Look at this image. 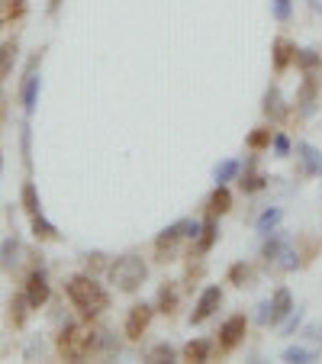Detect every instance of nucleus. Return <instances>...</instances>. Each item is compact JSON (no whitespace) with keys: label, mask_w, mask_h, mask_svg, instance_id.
Returning a JSON list of instances; mask_svg holds the SVG:
<instances>
[{"label":"nucleus","mask_w":322,"mask_h":364,"mask_svg":"<svg viewBox=\"0 0 322 364\" xmlns=\"http://www.w3.org/2000/svg\"><path fill=\"white\" fill-rule=\"evenodd\" d=\"M26 16V0H0V26Z\"/></svg>","instance_id":"c9c22d12"},{"label":"nucleus","mask_w":322,"mask_h":364,"mask_svg":"<svg viewBox=\"0 0 322 364\" xmlns=\"http://www.w3.org/2000/svg\"><path fill=\"white\" fill-rule=\"evenodd\" d=\"M226 306V287L222 284H203L197 290V300H193V309L187 323L190 326H206L213 316H220V309Z\"/></svg>","instance_id":"423d86ee"},{"label":"nucleus","mask_w":322,"mask_h":364,"mask_svg":"<svg viewBox=\"0 0 322 364\" xmlns=\"http://www.w3.org/2000/svg\"><path fill=\"white\" fill-rule=\"evenodd\" d=\"M294 248H296V255H300V268H309V264L319 258V239H316L313 232H300V235H296Z\"/></svg>","instance_id":"bb28decb"},{"label":"nucleus","mask_w":322,"mask_h":364,"mask_svg":"<svg viewBox=\"0 0 322 364\" xmlns=\"http://www.w3.org/2000/svg\"><path fill=\"white\" fill-rule=\"evenodd\" d=\"M65 296H68V303L77 309L81 319H100V316H107V309L113 306V294L100 284V277L87 274V271L71 274L68 281H65Z\"/></svg>","instance_id":"f257e3e1"},{"label":"nucleus","mask_w":322,"mask_h":364,"mask_svg":"<svg viewBox=\"0 0 322 364\" xmlns=\"http://www.w3.org/2000/svg\"><path fill=\"white\" fill-rule=\"evenodd\" d=\"M29 229H33V239H36V242H58V239H62L58 226H55L52 220H48L45 213L29 216Z\"/></svg>","instance_id":"a878e982"},{"label":"nucleus","mask_w":322,"mask_h":364,"mask_svg":"<svg viewBox=\"0 0 322 364\" xmlns=\"http://www.w3.org/2000/svg\"><path fill=\"white\" fill-rule=\"evenodd\" d=\"M267 300H271V329H281V323L296 309L294 294H290V287L277 284V287L271 290V296H267Z\"/></svg>","instance_id":"6ab92c4d"},{"label":"nucleus","mask_w":322,"mask_h":364,"mask_svg":"<svg viewBox=\"0 0 322 364\" xmlns=\"http://www.w3.org/2000/svg\"><path fill=\"white\" fill-rule=\"evenodd\" d=\"M97 319H84V323H65L55 336V351L62 361H87L97 358V338H100V326Z\"/></svg>","instance_id":"f03ea898"},{"label":"nucleus","mask_w":322,"mask_h":364,"mask_svg":"<svg viewBox=\"0 0 322 364\" xmlns=\"http://www.w3.org/2000/svg\"><path fill=\"white\" fill-rule=\"evenodd\" d=\"M206 255H187L184 262V274H181V287H184V294H193V290L203 287L206 281Z\"/></svg>","instance_id":"412c9836"},{"label":"nucleus","mask_w":322,"mask_h":364,"mask_svg":"<svg viewBox=\"0 0 322 364\" xmlns=\"http://www.w3.org/2000/svg\"><path fill=\"white\" fill-rule=\"evenodd\" d=\"M23 242L16 239V235H10L4 245H0V268L4 271H14V268H20V262H23Z\"/></svg>","instance_id":"c85d7f7f"},{"label":"nucleus","mask_w":322,"mask_h":364,"mask_svg":"<svg viewBox=\"0 0 322 364\" xmlns=\"http://www.w3.org/2000/svg\"><path fill=\"white\" fill-rule=\"evenodd\" d=\"M39 65H42V52L39 55L29 58L26 71H23V84H20V103L26 117L36 113V103H39V90H42V75H39Z\"/></svg>","instance_id":"9b49d317"},{"label":"nucleus","mask_w":322,"mask_h":364,"mask_svg":"<svg viewBox=\"0 0 322 364\" xmlns=\"http://www.w3.org/2000/svg\"><path fill=\"white\" fill-rule=\"evenodd\" d=\"M145 361L149 364H174V361H181V348H174L171 342H155L149 351H145Z\"/></svg>","instance_id":"7c9ffc66"},{"label":"nucleus","mask_w":322,"mask_h":364,"mask_svg":"<svg viewBox=\"0 0 322 364\" xmlns=\"http://www.w3.org/2000/svg\"><path fill=\"white\" fill-rule=\"evenodd\" d=\"M0 171H4V155H0Z\"/></svg>","instance_id":"37998d69"},{"label":"nucleus","mask_w":322,"mask_h":364,"mask_svg":"<svg viewBox=\"0 0 322 364\" xmlns=\"http://www.w3.org/2000/svg\"><path fill=\"white\" fill-rule=\"evenodd\" d=\"M303 336H306L313 345H322V326L319 323H309L306 329H303Z\"/></svg>","instance_id":"a19ab883"},{"label":"nucleus","mask_w":322,"mask_h":364,"mask_svg":"<svg viewBox=\"0 0 322 364\" xmlns=\"http://www.w3.org/2000/svg\"><path fill=\"white\" fill-rule=\"evenodd\" d=\"M322 107V71L316 75H300L294 94V117L296 123H306L309 117H316V110Z\"/></svg>","instance_id":"39448f33"},{"label":"nucleus","mask_w":322,"mask_h":364,"mask_svg":"<svg viewBox=\"0 0 322 364\" xmlns=\"http://www.w3.org/2000/svg\"><path fill=\"white\" fill-rule=\"evenodd\" d=\"M303 319H306V313H303V306H296L294 313H290L287 319L281 323V336L284 338H290V336H296V332L303 329Z\"/></svg>","instance_id":"4c0bfd02"},{"label":"nucleus","mask_w":322,"mask_h":364,"mask_svg":"<svg viewBox=\"0 0 322 364\" xmlns=\"http://www.w3.org/2000/svg\"><path fill=\"white\" fill-rule=\"evenodd\" d=\"M271 159H281V161L294 159V139L281 126H274V136H271Z\"/></svg>","instance_id":"473e14b6"},{"label":"nucleus","mask_w":322,"mask_h":364,"mask_svg":"<svg viewBox=\"0 0 322 364\" xmlns=\"http://www.w3.org/2000/svg\"><path fill=\"white\" fill-rule=\"evenodd\" d=\"M149 262H145L142 255L136 252H126V255H117L107 268V284H110L117 294H139V290L149 284Z\"/></svg>","instance_id":"20e7f679"},{"label":"nucleus","mask_w":322,"mask_h":364,"mask_svg":"<svg viewBox=\"0 0 322 364\" xmlns=\"http://www.w3.org/2000/svg\"><path fill=\"white\" fill-rule=\"evenodd\" d=\"M20 206L26 210V216L42 213V200H39V191H36L33 181H26V184H23V191H20Z\"/></svg>","instance_id":"e433bc0d"},{"label":"nucleus","mask_w":322,"mask_h":364,"mask_svg":"<svg viewBox=\"0 0 322 364\" xmlns=\"http://www.w3.org/2000/svg\"><path fill=\"white\" fill-rule=\"evenodd\" d=\"M294 155H296V174H300V178L322 181V149H316V145L306 142V139H296Z\"/></svg>","instance_id":"f8f14e48"},{"label":"nucleus","mask_w":322,"mask_h":364,"mask_svg":"<svg viewBox=\"0 0 322 364\" xmlns=\"http://www.w3.org/2000/svg\"><path fill=\"white\" fill-rule=\"evenodd\" d=\"M36 355H42V338H33L26 345V358H36Z\"/></svg>","instance_id":"79ce46f5"},{"label":"nucleus","mask_w":322,"mask_h":364,"mask_svg":"<svg viewBox=\"0 0 322 364\" xmlns=\"http://www.w3.org/2000/svg\"><path fill=\"white\" fill-rule=\"evenodd\" d=\"M158 309L155 303L149 300H136L129 309H126V319H123V338L126 342H142L145 336H149L151 323H155Z\"/></svg>","instance_id":"6e6552de"},{"label":"nucleus","mask_w":322,"mask_h":364,"mask_svg":"<svg viewBox=\"0 0 322 364\" xmlns=\"http://www.w3.org/2000/svg\"><path fill=\"white\" fill-rule=\"evenodd\" d=\"M254 281H258V264L245 262V258H239V262H232L226 268V284L235 290H248L254 287Z\"/></svg>","instance_id":"4be33fe9"},{"label":"nucleus","mask_w":322,"mask_h":364,"mask_svg":"<svg viewBox=\"0 0 322 364\" xmlns=\"http://www.w3.org/2000/svg\"><path fill=\"white\" fill-rule=\"evenodd\" d=\"M23 294H26V300L33 309H42L48 300H52V281H48V271L42 268V264H36V268L26 274Z\"/></svg>","instance_id":"ddd939ff"},{"label":"nucleus","mask_w":322,"mask_h":364,"mask_svg":"<svg viewBox=\"0 0 322 364\" xmlns=\"http://www.w3.org/2000/svg\"><path fill=\"white\" fill-rule=\"evenodd\" d=\"M271 136H274V126H271V123H258L254 129H248L245 149H248V151H258V155H264V151H271Z\"/></svg>","instance_id":"393cba45"},{"label":"nucleus","mask_w":322,"mask_h":364,"mask_svg":"<svg viewBox=\"0 0 322 364\" xmlns=\"http://www.w3.org/2000/svg\"><path fill=\"white\" fill-rule=\"evenodd\" d=\"M254 309H258V313H254V323H258L261 329H271V300H261Z\"/></svg>","instance_id":"ea45409f"},{"label":"nucleus","mask_w":322,"mask_h":364,"mask_svg":"<svg viewBox=\"0 0 322 364\" xmlns=\"http://www.w3.org/2000/svg\"><path fill=\"white\" fill-rule=\"evenodd\" d=\"M242 174V159H222L213 165V184H235Z\"/></svg>","instance_id":"c756f323"},{"label":"nucleus","mask_w":322,"mask_h":364,"mask_svg":"<svg viewBox=\"0 0 322 364\" xmlns=\"http://www.w3.org/2000/svg\"><path fill=\"white\" fill-rule=\"evenodd\" d=\"M296 42L290 39V36H274V42H271V68H274V75H287L290 68H294V58H296Z\"/></svg>","instance_id":"a211bd4d"},{"label":"nucleus","mask_w":322,"mask_h":364,"mask_svg":"<svg viewBox=\"0 0 322 364\" xmlns=\"http://www.w3.org/2000/svg\"><path fill=\"white\" fill-rule=\"evenodd\" d=\"M197 232H200V220H193V216L174 220L171 226H165L161 232H155V239H151V262L155 264L178 262L184 245H190V242L197 239Z\"/></svg>","instance_id":"7ed1b4c3"},{"label":"nucleus","mask_w":322,"mask_h":364,"mask_svg":"<svg viewBox=\"0 0 322 364\" xmlns=\"http://www.w3.org/2000/svg\"><path fill=\"white\" fill-rule=\"evenodd\" d=\"M220 239H222V223H220V216H203V220H200L197 239L187 245V255H210L213 248L220 245Z\"/></svg>","instance_id":"4468645a"},{"label":"nucleus","mask_w":322,"mask_h":364,"mask_svg":"<svg viewBox=\"0 0 322 364\" xmlns=\"http://www.w3.org/2000/svg\"><path fill=\"white\" fill-rule=\"evenodd\" d=\"M10 313H7V319H10V326L14 329H23V326L29 323V316H33V306H29V300H26V294H14V300H10Z\"/></svg>","instance_id":"cd10ccee"},{"label":"nucleus","mask_w":322,"mask_h":364,"mask_svg":"<svg viewBox=\"0 0 322 364\" xmlns=\"http://www.w3.org/2000/svg\"><path fill=\"white\" fill-rule=\"evenodd\" d=\"M281 361L313 364V361H319V348H316V345H287V348L281 351Z\"/></svg>","instance_id":"2f4dec72"},{"label":"nucleus","mask_w":322,"mask_h":364,"mask_svg":"<svg viewBox=\"0 0 322 364\" xmlns=\"http://www.w3.org/2000/svg\"><path fill=\"white\" fill-rule=\"evenodd\" d=\"M213 358H216V338H210V336H197L181 345V361L206 364V361H213Z\"/></svg>","instance_id":"aec40b11"},{"label":"nucleus","mask_w":322,"mask_h":364,"mask_svg":"<svg viewBox=\"0 0 322 364\" xmlns=\"http://www.w3.org/2000/svg\"><path fill=\"white\" fill-rule=\"evenodd\" d=\"M271 16H274L281 26H287L294 20V0H271Z\"/></svg>","instance_id":"58836bf2"},{"label":"nucleus","mask_w":322,"mask_h":364,"mask_svg":"<svg viewBox=\"0 0 322 364\" xmlns=\"http://www.w3.org/2000/svg\"><path fill=\"white\" fill-rule=\"evenodd\" d=\"M281 226H284V206H264L261 216L254 220V232H258V239L271 235L274 229H281Z\"/></svg>","instance_id":"5701e85b"},{"label":"nucleus","mask_w":322,"mask_h":364,"mask_svg":"<svg viewBox=\"0 0 322 364\" xmlns=\"http://www.w3.org/2000/svg\"><path fill=\"white\" fill-rule=\"evenodd\" d=\"M248 326H252V316H245V313H232V316L222 319L220 329H216V355L239 351L248 338Z\"/></svg>","instance_id":"0eeeda50"},{"label":"nucleus","mask_w":322,"mask_h":364,"mask_svg":"<svg viewBox=\"0 0 322 364\" xmlns=\"http://www.w3.org/2000/svg\"><path fill=\"white\" fill-rule=\"evenodd\" d=\"M181 300H184V287H181V281H161L155 290V309H158V316H178V309H181Z\"/></svg>","instance_id":"dca6fc26"},{"label":"nucleus","mask_w":322,"mask_h":364,"mask_svg":"<svg viewBox=\"0 0 322 364\" xmlns=\"http://www.w3.org/2000/svg\"><path fill=\"white\" fill-rule=\"evenodd\" d=\"M235 206L232 184H213V191L203 197V216H229Z\"/></svg>","instance_id":"f3484780"},{"label":"nucleus","mask_w":322,"mask_h":364,"mask_svg":"<svg viewBox=\"0 0 322 364\" xmlns=\"http://www.w3.org/2000/svg\"><path fill=\"white\" fill-rule=\"evenodd\" d=\"M261 117H264V123L271 126H284L294 119V103L284 97L281 84H267L264 94H261Z\"/></svg>","instance_id":"1a4fd4ad"},{"label":"nucleus","mask_w":322,"mask_h":364,"mask_svg":"<svg viewBox=\"0 0 322 364\" xmlns=\"http://www.w3.org/2000/svg\"><path fill=\"white\" fill-rule=\"evenodd\" d=\"M123 351V342L117 338V332L100 326V338H97V358H119Z\"/></svg>","instance_id":"72a5a7b5"},{"label":"nucleus","mask_w":322,"mask_h":364,"mask_svg":"<svg viewBox=\"0 0 322 364\" xmlns=\"http://www.w3.org/2000/svg\"><path fill=\"white\" fill-rule=\"evenodd\" d=\"M290 242H294V239H290L287 229H274L271 235H264V239H261V245H258L261 268H264V271H274V264L281 262V255L287 252Z\"/></svg>","instance_id":"2eb2a0df"},{"label":"nucleus","mask_w":322,"mask_h":364,"mask_svg":"<svg viewBox=\"0 0 322 364\" xmlns=\"http://www.w3.org/2000/svg\"><path fill=\"white\" fill-rule=\"evenodd\" d=\"M110 255L107 252H84L81 255V264H84V271L87 274H94V277H100V274H107V268H110Z\"/></svg>","instance_id":"f704fd0d"},{"label":"nucleus","mask_w":322,"mask_h":364,"mask_svg":"<svg viewBox=\"0 0 322 364\" xmlns=\"http://www.w3.org/2000/svg\"><path fill=\"white\" fill-rule=\"evenodd\" d=\"M271 174L261 171V155L258 151H248L245 159H242V174H239V191L245 193V197H258V193H264L267 187H271Z\"/></svg>","instance_id":"9d476101"},{"label":"nucleus","mask_w":322,"mask_h":364,"mask_svg":"<svg viewBox=\"0 0 322 364\" xmlns=\"http://www.w3.org/2000/svg\"><path fill=\"white\" fill-rule=\"evenodd\" d=\"M294 68L300 71V75H316V71H322V52H319L316 46H303V48H296Z\"/></svg>","instance_id":"b1692460"}]
</instances>
